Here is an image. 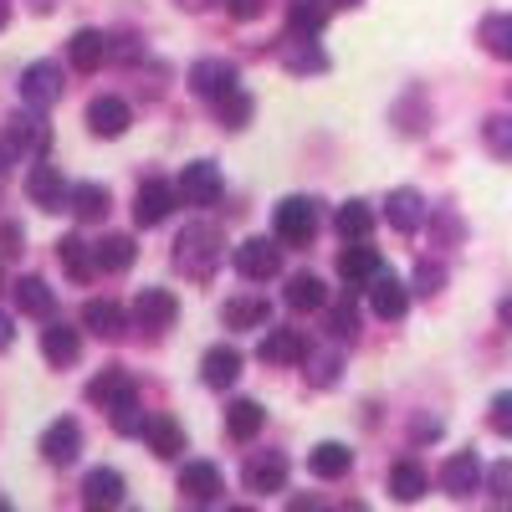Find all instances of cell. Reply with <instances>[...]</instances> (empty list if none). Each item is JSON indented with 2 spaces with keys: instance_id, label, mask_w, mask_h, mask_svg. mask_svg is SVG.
<instances>
[{
  "instance_id": "6da1fadb",
  "label": "cell",
  "mask_w": 512,
  "mask_h": 512,
  "mask_svg": "<svg viewBox=\"0 0 512 512\" xmlns=\"http://www.w3.org/2000/svg\"><path fill=\"white\" fill-rule=\"evenodd\" d=\"M221 256H226V236H221V226H210V221H195V226H185L175 236V267L185 277H195V282H205L210 272H216Z\"/></svg>"
},
{
  "instance_id": "7a4b0ae2",
  "label": "cell",
  "mask_w": 512,
  "mask_h": 512,
  "mask_svg": "<svg viewBox=\"0 0 512 512\" xmlns=\"http://www.w3.org/2000/svg\"><path fill=\"white\" fill-rule=\"evenodd\" d=\"M272 226H277V241H282V246H308V241L318 236V205L303 200V195H287V200L277 205Z\"/></svg>"
},
{
  "instance_id": "3957f363",
  "label": "cell",
  "mask_w": 512,
  "mask_h": 512,
  "mask_svg": "<svg viewBox=\"0 0 512 512\" xmlns=\"http://www.w3.org/2000/svg\"><path fill=\"white\" fill-rule=\"evenodd\" d=\"M221 190H226V180H221V169L210 164V159L185 164L180 180H175V200H185V205H216Z\"/></svg>"
},
{
  "instance_id": "277c9868",
  "label": "cell",
  "mask_w": 512,
  "mask_h": 512,
  "mask_svg": "<svg viewBox=\"0 0 512 512\" xmlns=\"http://www.w3.org/2000/svg\"><path fill=\"white\" fill-rule=\"evenodd\" d=\"M236 272H241L246 282H272V277H282V246L267 241V236L241 241V246H236Z\"/></svg>"
},
{
  "instance_id": "5b68a950",
  "label": "cell",
  "mask_w": 512,
  "mask_h": 512,
  "mask_svg": "<svg viewBox=\"0 0 512 512\" xmlns=\"http://www.w3.org/2000/svg\"><path fill=\"white\" fill-rule=\"evenodd\" d=\"M128 318H134L139 328H149V333H164V328H175L180 303H175V292H164V287H144L134 297V308H128Z\"/></svg>"
},
{
  "instance_id": "8992f818",
  "label": "cell",
  "mask_w": 512,
  "mask_h": 512,
  "mask_svg": "<svg viewBox=\"0 0 512 512\" xmlns=\"http://www.w3.org/2000/svg\"><path fill=\"white\" fill-rule=\"evenodd\" d=\"M190 88L200 93V98H226L231 88H241V72H236V62H226V57H200L195 67H190Z\"/></svg>"
},
{
  "instance_id": "52a82bcc",
  "label": "cell",
  "mask_w": 512,
  "mask_h": 512,
  "mask_svg": "<svg viewBox=\"0 0 512 512\" xmlns=\"http://www.w3.org/2000/svg\"><path fill=\"white\" fill-rule=\"evenodd\" d=\"M62 88H67V82H62V67H57V62H31V67L21 72V103H31L36 113L52 108V103L62 98Z\"/></svg>"
},
{
  "instance_id": "ba28073f",
  "label": "cell",
  "mask_w": 512,
  "mask_h": 512,
  "mask_svg": "<svg viewBox=\"0 0 512 512\" xmlns=\"http://www.w3.org/2000/svg\"><path fill=\"white\" fill-rule=\"evenodd\" d=\"M282 482H287V456H277V451H256V456L241 466V487L256 492V497L282 492Z\"/></svg>"
},
{
  "instance_id": "9c48e42d",
  "label": "cell",
  "mask_w": 512,
  "mask_h": 512,
  "mask_svg": "<svg viewBox=\"0 0 512 512\" xmlns=\"http://www.w3.org/2000/svg\"><path fill=\"white\" fill-rule=\"evenodd\" d=\"M441 492L456 497V502H466L472 492H482V461H477V451L446 456V466H441Z\"/></svg>"
},
{
  "instance_id": "30bf717a",
  "label": "cell",
  "mask_w": 512,
  "mask_h": 512,
  "mask_svg": "<svg viewBox=\"0 0 512 512\" xmlns=\"http://www.w3.org/2000/svg\"><path fill=\"white\" fill-rule=\"evenodd\" d=\"M221 472L210 461H185L180 466V497L195 502V507H210V502H221Z\"/></svg>"
},
{
  "instance_id": "8fae6325",
  "label": "cell",
  "mask_w": 512,
  "mask_h": 512,
  "mask_svg": "<svg viewBox=\"0 0 512 512\" xmlns=\"http://www.w3.org/2000/svg\"><path fill=\"white\" fill-rule=\"evenodd\" d=\"M262 364H308V333L267 323V333H262Z\"/></svg>"
},
{
  "instance_id": "7c38bea8",
  "label": "cell",
  "mask_w": 512,
  "mask_h": 512,
  "mask_svg": "<svg viewBox=\"0 0 512 512\" xmlns=\"http://www.w3.org/2000/svg\"><path fill=\"white\" fill-rule=\"evenodd\" d=\"M144 441H149V451L159 456V461H175L180 451H185V425L175 420V415H144V431H139Z\"/></svg>"
},
{
  "instance_id": "4fadbf2b",
  "label": "cell",
  "mask_w": 512,
  "mask_h": 512,
  "mask_svg": "<svg viewBox=\"0 0 512 512\" xmlns=\"http://www.w3.org/2000/svg\"><path fill=\"white\" fill-rule=\"evenodd\" d=\"M180 200H175V185L169 180H144L139 185V195H134V221L139 226H159V221H169V210H175Z\"/></svg>"
},
{
  "instance_id": "5bb4252c",
  "label": "cell",
  "mask_w": 512,
  "mask_h": 512,
  "mask_svg": "<svg viewBox=\"0 0 512 512\" xmlns=\"http://www.w3.org/2000/svg\"><path fill=\"white\" fill-rule=\"evenodd\" d=\"M41 456L52 466H72L82 456V425L77 420H52L47 431H41Z\"/></svg>"
},
{
  "instance_id": "9a60e30c",
  "label": "cell",
  "mask_w": 512,
  "mask_h": 512,
  "mask_svg": "<svg viewBox=\"0 0 512 512\" xmlns=\"http://www.w3.org/2000/svg\"><path fill=\"white\" fill-rule=\"evenodd\" d=\"M128 123H134V113H128L123 98L103 93V98L88 103V128H93L98 139H123V134H128Z\"/></svg>"
},
{
  "instance_id": "2e32d148",
  "label": "cell",
  "mask_w": 512,
  "mask_h": 512,
  "mask_svg": "<svg viewBox=\"0 0 512 512\" xmlns=\"http://www.w3.org/2000/svg\"><path fill=\"white\" fill-rule=\"evenodd\" d=\"M369 308L379 313V318H405V308H410V292H405V282L395 277V272H374L369 277Z\"/></svg>"
},
{
  "instance_id": "e0dca14e",
  "label": "cell",
  "mask_w": 512,
  "mask_h": 512,
  "mask_svg": "<svg viewBox=\"0 0 512 512\" xmlns=\"http://www.w3.org/2000/svg\"><path fill=\"white\" fill-rule=\"evenodd\" d=\"M384 267V256L364 241H349L344 251H338V277H344V287H369V277Z\"/></svg>"
},
{
  "instance_id": "ac0fdd59",
  "label": "cell",
  "mask_w": 512,
  "mask_h": 512,
  "mask_svg": "<svg viewBox=\"0 0 512 512\" xmlns=\"http://www.w3.org/2000/svg\"><path fill=\"white\" fill-rule=\"evenodd\" d=\"M221 323H226V328H241V333H251V328H267V323H272V303H267V297H256V292L226 297Z\"/></svg>"
},
{
  "instance_id": "d6986e66",
  "label": "cell",
  "mask_w": 512,
  "mask_h": 512,
  "mask_svg": "<svg viewBox=\"0 0 512 512\" xmlns=\"http://www.w3.org/2000/svg\"><path fill=\"white\" fill-rule=\"evenodd\" d=\"M108 52H113V41H108L103 31H93V26H82V31L67 41V62H72V72H98V67L108 62Z\"/></svg>"
},
{
  "instance_id": "ffe728a7",
  "label": "cell",
  "mask_w": 512,
  "mask_h": 512,
  "mask_svg": "<svg viewBox=\"0 0 512 512\" xmlns=\"http://www.w3.org/2000/svg\"><path fill=\"white\" fill-rule=\"evenodd\" d=\"M26 195H31V205H41V210H62V200H67V180H62V169H57V164H31V175H26Z\"/></svg>"
},
{
  "instance_id": "44dd1931",
  "label": "cell",
  "mask_w": 512,
  "mask_h": 512,
  "mask_svg": "<svg viewBox=\"0 0 512 512\" xmlns=\"http://www.w3.org/2000/svg\"><path fill=\"white\" fill-rule=\"evenodd\" d=\"M308 472L323 477V482L349 477V472H354V451H349L344 441H318V446L308 451Z\"/></svg>"
},
{
  "instance_id": "7402d4cb",
  "label": "cell",
  "mask_w": 512,
  "mask_h": 512,
  "mask_svg": "<svg viewBox=\"0 0 512 512\" xmlns=\"http://www.w3.org/2000/svg\"><path fill=\"white\" fill-rule=\"evenodd\" d=\"M47 139H52V128L41 123L36 113H26V118H16V123L6 128V139H0V144L11 149V159H26V154H41V149H47Z\"/></svg>"
},
{
  "instance_id": "603a6c76",
  "label": "cell",
  "mask_w": 512,
  "mask_h": 512,
  "mask_svg": "<svg viewBox=\"0 0 512 512\" xmlns=\"http://www.w3.org/2000/svg\"><path fill=\"white\" fill-rule=\"evenodd\" d=\"M200 379L210 384V390H231V384L241 379V354H236L231 344L205 349V359H200Z\"/></svg>"
},
{
  "instance_id": "cb8c5ba5",
  "label": "cell",
  "mask_w": 512,
  "mask_h": 512,
  "mask_svg": "<svg viewBox=\"0 0 512 512\" xmlns=\"http://www.w3.org/2000/svg\"><path fill=\"white\" fill-rule=\"evenodd\" d=\"M384 216H390V226L400 231V236H415L420 231V221H425V200H420V190H390V200H384Z\"/></svg>"
},
{
  "instance_id": "d4e9b609",
  "label": "cell",
  "mask_w": 512,
  "mask_h": 512,
  "mask_svg": "<svg viewBox=\"0 0 512 512\" xmlns=\"http://www.w3.org/2000/svg\"><path fill=\"white\" fill-rule=\"evenodd\" d=\"M82 323H88L98 338H123L128 333V313L113 303V297H88V303H82Z\"/></svg>"
},
{
  "instance_id": "484cf974",
  "label": "cell",
  "mask_w": 512,
  "mask_h": 512,
  "mask_svg": "<svg viewBox=\"0 0 512 512\" xmlns=\"http://www.w3.org/2000/svg\"><path fill=\"white\" fill-rule=\"evenodd\" d=\"M123 477L113 472V466H93L88 477H82V502L88 507H123Z\"/></svg>"
},
{
  "instance_id": "4316f807",
  "label": "cell",
  "mask_w": 512,
  "mask_h": 512,
  "mask_svg": "<svg viewBox=\"0 0 512 512\" xmlns=\"http://www.w3.org/2000/svg\"><path fill=\"white\" fill-rule=\"evenodd\" d=\"M262 425H267V410L262 405H256V400H231L226 405V436L231 441H256V436H262Z\"/></svg>"
},
{
  "instance_id": "83f0119b",
  "label": "cell",
  "mask_w": 512,
  "mask_h": 512,
  "mask_svg": "<svg viewBox=\"0 0 512 512\" xmlns=\"http://www.w3.org/2000/svg\"><path fill=\"white\" fill-rule=\"evenodd\" d=\"M16 308H21L26 318H41V323H47V318L57 313V292L41 282V277H21V282H16Z\"/></svg>"
},
{
  "instance_id": "f1b7e54d",
  "label": "cell",
  "mask_w": 512,
  "mask_h": 512,
  "mask_svg": "<svg viewBox=\"0 0 512 512\" xmlns=\"http://www.w3.org/2000/svg\"><path fill=\"white\" fill-rule=\"evenodd\" d=\"M390 492H395L400 502H420L425 492H431V477H425V466H420L415 456H405V461L390 466Z\"/></svg>"
},
{
  "instance_id": "f546056e",
  "label": "cell",
  "mask_w": 512,
  "mask_h": 512,
  "mask_svg": "<svg viewBox=\"0 0 512 512\" xmlns=\"http://www.w3.org/2000/svg\"><path fill=\"white\" fill-rule=\"evenodd\" d=\"M134 256H139L134 236H103L93 246V272H128V267H134Z\"/></svg>"
},
{
  "instance_id": "4dcf8cb0",
  "label": "cell",
  "mask_w": 512,
  "mask_h": 512,
  "mask_svg": "<svg viewBox=\"0 0 512 512\" xmlns=\"http://www.w3.org/2000/svg\"><path fill=\"white\" fill-rule=\"evenodd\" d=\"M128 395H139V384H134V374H128V369H103L93 384H88V400L93 405H118V400H128Z\"/></svg>"
},
{
  "instance_id": "1f68e13d",
  "label": "cell",
  "mask_w": 512,
  "mask_h": 512,
  "mask_svg": "<svg viewBox=\"0 0 512 512\" xmlns=\"http://www.w3.org/2000/svg\"><path fill=\"white\" fill-rule=\"evenodd\" d=\"M52 323V318H47ZM41 354H47V364H72L82 354V333L67 328V323H52V328H41Z\"/></svg>"
},
{
  "instance_id": "d6a6232c",
  "label": "cell",
  "mask_w": 512,
  "mask_h": 512,
  "mask_svg": "<svg viewBox=\"0 0 512 512\" xmlns=\"http://www.w3.org/2000/svg\"><path fill=\"white\" fill-rule=\"evenodd\" d=\"M282 297H287L292 313H318V308L328 303V287H323L313 272H297V277H287V292H282Z\"/></svg>"
},
{
  "instance_id": "836d02e7",
  "label": "cell",
  "mask_w": 512,
  "mask_h": 512,
  "mask_svg": "<svg viewBox=\"0 0 512 512\" xmlns=\"http://www.w3.org/2000/svg\"><path fill=\"white\" fill-rule=\"evenodd\" d=\"M62 205L72 210L77 221H103V216H108V190L93 185V180H88V185H67V200H62Z\"/></svg>"
},
{
  "instance_id": "e575fe53",
  "label": "cell",
  "mask_w": 512,
  "mask_h": 512,
  "mask_svg": "<svg viewBox=\"0 0 512 512\" xmlns=\"http://www.w3.org/2000/svg\"><path fill=\"white\" fill-rule=\"evenodd\" d=\"M328 26V6L323 0H292L287 6V31L292 36H318Z\"/></svg>"
},
{
  "instance_id": "d590c367",
  "label": "cell",
  "mask_w": 512,
  "mask_h": 512,
  "mask_svg": "<svg viewBox=\"0 0 512 512\" xmlns=\"http://www.w3.org/2000/svg\"><path fill=\"white\" fill-rule=\"evenodd\" d=\"M333 226H338V236H344V241H369V231H374V210H369L364 200H349V205H338Z\"/></svg>"
},
{
  "instance_id": "8d00e7d4",
  "label": "cell",
  "mask_w": 512,
  "mask_h": 512,
  "mask_svg": "<svg viewBox=\"0 0 512 512\" xmlns=\"http://www.w3.org/2000/svg\"><path fill=\"white\" fill-rule=\"evenodd\" d=\"M282 67L303 77V72H323V67H328V57L313 47V36H308V41H303V36H292L287 47H282Z\"/></svg>"
},
{
  "instance_id": "74e56055",
  "label": "cell",
  "mask_w": 512,
  "mask_h": 512,
  "mask_svg": "<svg viewBox=\"0 0 512 512\" xmlns=\"http://www.w3.org/2000/svg\"><path fill=\"white\" fill-rule=\"evenodd\" d=\"M57 262H62L77 282H88V277H93V246L82 241V236H62V241H57Z\"/></svg>"
},
{
  "instance_id": "f35d334b",
  "label": "cell",
  "mask_w": 512,
  "mask_h": 512,
  "mask_svg": "<svg viewBox=\"0 0 512 512\" xmlns=\"http://www.w3.org/2000/svg\"><path fill=\"white\" fill-rule=\"evenodd\" d=\"M323 308H328V303H323ZM328 333L338 338V344H344V338L354 344V333H359V308H354V297H349V292L328 308Z\"/></svg>"
},
{
  "instance_id": "ab89813d",
  "label": "cell",
  "mask_w": 512,
  "mask_h": 512,
  "mask_svg": "<svg viewBox=\"0 0 512 512\" xmlns=\"http://www.w3.org/2000/svg\"><path fill=\"white\" fill-rule=\"evenodd\" d=\"M482 41H487V52L492 57H512V16H487L482 21Z\"/></svg>"
},
{
  "instance_id": "60d3db41",
  "label": "cell",
  "mask_w": 512,
  "mask_h": 512,
  "mask_svg": "<svg viewBox=\"0 0 512 512\" xmlns=\"http://www.w3.org/2000/svg\"><path fill=\"white\" fill-rule=\"evenodd\" d=\"M216 118H221V128H246L251 123V98L241 88H231L226 98H216Z\"/></svg>"
},
{
  "instance_id": "b9f144b4",
  "label": "cell",
  "mask_w": 512,
  "mask_h": 512,
  "mask_svg": "<svg viewBox=\"0 0 512 512\" xmlns=\"http://www.w3.org/2000/svg\"><path fill=\"white\" fill-rule=\"evenodd\" d=\"M108 415H113V431H118V436H139V431H144V410H139V395H128V400L108 405Z\"/></svg>"
},
{
  "instance_id": "7bdbcfd3",
  "label": "cell",
  "mask_w": 512,
  "mask_h": 512,
  "mask_svg": "<svg viewBox=\"0 0 512 512\" xmlns=\"http://www.w3.org/2000/svg\"><path fill=\"white\" fill-rule=\"evenodd\" d=\"M441 287H446V267H441V262H420V267H415V292H420V297H436Z\"/></svg>"
},
{
  "instance_id": "ee69618b",
  "label": "cell",
  "mask_w": 512,
  "mask_h": 512,
  "mask_svg": "<svg viewBox=\"0 0 512 512\" xmlns=\"http://www.w3.org/2000/svg\"><path fill=\"white\" fill-rule=\"evenodd\" d=\"M487 144H492V154H512V118L507 113H497V118H487Z\"/></svg>"
},
{
  "instance_id": "f6af8a7d",
  "label": "cell",
  "mask_w": 512,
  "mask_h": 512,
  "mask_svg": "<svg viewBox=\"0 0 512 512\" xmlns=\"http://www.w3.org/2000/svg\"><path fill=\"white\" fill-rule=\"evenodd\" d=\"M492 431L497 436H512V395H497L492 400Z\"/></svg>"
},
{
  "instance_id": "bcb514c9",
  "label": "cell",
  "mask_w": 512,
  "mask_h": 512,
  "mask_svg": "<svg viewBox=\"0 0 512 512\" xmlns=\"http://www.w3.org/2000/svg\"><path fill=\"white\" fill-rule=\"evenodd\" d=\"M492 497H497V502L512 497V461H497V466H492Z\"/></svg>"
},
{
  "instance_id": "7dc6e473",
  "label": "cell",
  "mask_w": 512,
  "mask_h": 512,
  "mask_svg": "<svg viewBox=\"0 0 512 512\" xmlns=\"http://www.w3.org/2000/svg\"><path fill=\"white\" fill-rule=\"evenodd\" d=\"M226 11H231L236 21H256V16L267 11V0H226Z\"/></svg>"
},
{
  "instance_id": "c3c4849f",
  "label": "cell",
  "mask_w": 512,
  "mask_h": 512,
  "mask_svg": "<svg viewBox=\"0 0 512 512\" xmlns=\"http://www.w3.org/2000/svg\"><path fill=\"white\" fill-rule=\"evenodd\" d=\"M16 344V323H11V313H0V354H6Z\"/></svg>"
},
{
  "instance_id": "681fc988",
  "label": "cell",
  "mask_w": 512,
  "mask_h": 512,
  "mask_svg": "<svg viewBox=\"0 0 512 512\" xmlns=\"http://www.w3.org/2000/svg\"><path fill=\"white\" fill-rule=\"evenodd\" d=\"M313 379H318V384H333V379H338V359H318Z\"/></svg>"
},
{
  "instance_id": "f907efd6",
  "label": "cell",
  "mask_w": 512,
  "mask_h": 512,
  "mask_svg": "<svg viewBox=\"0 0 512 512\" xmlns=\"http://www.w3.org/2000/svg\"><path fill=\"white\" fill-rule=\"evenodd\" d=\"M0 241H6V251H21V246H16V241H21V231H16V226H0Z\"/></svg>"
},
{
  "instance_id": "816d5d0a",
  "label": "cell",
  "mask_w": 512,
  "mask_h": 512,
  "mask_svg": "<svg viewBox=\"0 0 512 512\" xmlns=\"http://www.w3.org/2000/svg\"><path fill=\"white\" fill-rule=\"evenodd\" d=\"M6 21H11V0H0V31H6Z\"/></svg>"
},
{
  "instance_id": "f5cc1de1",
  "label": "cell",
  "mask_w": 512,
  "mask_h": 512,
  "mask_svg": "<svg viewBox=\"0 0 512 512\" xmlns=\"http://www.w3.org/2000/svg\"><path fill=\"white\" fill-rule=\"evenodd\" d=\"M6 164H16V159H11V149H6V144H0V175H6Z\"/></svg>"
},
{
  "instance_id": "db71d44e",
  "label": "cell",
  "mask_w": 512,
  "mask_h": 512,
  "mask_svg": "<svg viewBox=\"0 0 512 512\" xmlns=\"http://www.w3.org/2000/svg\"><path fill=\"white\" fill-rule=\"evenodd\" d=\"M180 6H185V11H205V6H210V0H180Z\"/></svg>"
},
{
  "instance_id": "11a10c76",
  "label": "cell",
  "mask_w": 512,
  "mask_h": 512,
  "mask_svg": "<svg viewBox=\"0 0 512 512\" xmlns=\"http://www.w3.org/2000/svg\"><path fill=\"white\" fill-rule=\"evenodd\" d=\"M338 6H364V0H338Z\"/></svg>"
}]
</instances>
